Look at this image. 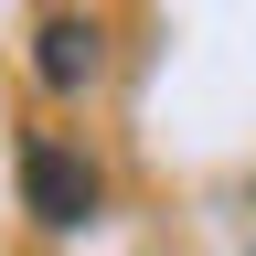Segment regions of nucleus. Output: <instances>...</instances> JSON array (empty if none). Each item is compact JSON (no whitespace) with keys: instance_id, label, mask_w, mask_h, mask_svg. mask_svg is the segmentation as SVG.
<instances>
[{"instance_id":"nucleus-1","label":"nucleus","mask_w":256,"mask_h":256,"mask_svg":"<svg viewBox=\"0 0 256 256\" xmlns=\"http://www.w3.org/2000/svg\"><path fill=\"white\" fill-rule=\"evenodd\" d=\"M22 203H32V224H96V203H107V182H96V160L86 150H64V139H32L22 150Z\"/></svg>"},{"instance_id":"nucleus-2","label":"nucleus","mask_w":256,"mask_h":256,"mask_svg":"<svg viewBox=\"0 0 256 256\" xmlns=\"http://www.w3.org/2000/svg\"><path fill=\"white\" fill-rule=\"evenodd\" d=\"M96 64H107V32H96L86 11H43V22H32V75H43L54 96L96 86Z\"/></svg>"}]
</instances>
